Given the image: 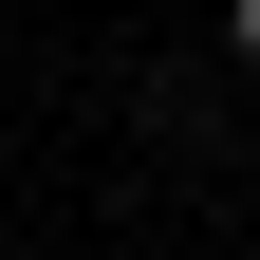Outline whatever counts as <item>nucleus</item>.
Masks as SVG:
<instances>
[{
  "mask_svg": "<svg viewBox=\"0 0 260 260\" xmlns=\"http://www.w3.org/2000/svg\"><path fill=\"white\" fill-rule=\"evenodd\" d=\"M223 56H242V75H260V0H223Z\"/></svg>",
  "mask_w": 260,
  "mask_h": 260,
  "instance_id": "nucleus-1",
  "label": "nucleus"
}]
</instances>
